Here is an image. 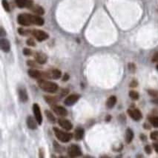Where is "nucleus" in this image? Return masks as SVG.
<instances>
[{"label":"nucleus","instance_id":"nucleus-7","mask_svg":"<svg viewBox=\"0 0 158 158\" xmlns=\"http://www.w3.org/2000/svg\"><path fill=\"white\" fill-rule=\"evenodd\" d=\"M61 75V71L58 69H52L51 71H47V72H44V77H48V78L54 79V80H57V79L60 78Z\"/></svg>","mask_w":158,"mask_h":158},{"label":"nucleus","instance_id":"nucleus-13","mask_svg":"<svg viewBox=\"0 0 158 158\" xmlns=\"http://www.w3.org/2000/svg\"><path fill=\"white\" fill-rule=\"evenodd\" d=\"M0 46H1L2 50L4 51V52L8 53L10 51V43H9L8 40H6V39H1V41H0Z\"/></svg>","mask_w":158,"mask_h":158},{"label":"nucleus","instance_id":"nucleus-29","mask_svg":"<svg viewBox=\"0 0 158 158\" xmlns=\"http://www.w3.org/2000/svg\"><path fill=\"white\" fill-rule=\"evenodd\" d=\"M27 65L30 66H33V67H36V62L34 61H27Z\"/></svg>","mask_w":158,"mask_h":158},{"label":"nucleus","instance_id":"nucleus-10","mask_svg":"<svg viewBox=\"0 0 158 158\" xmlns=\"http://www.w3.org/2000/svg\"><path fill=\"white\" fill-rule=\"evenodd\" d=\"M51 108H52V110L54 111V113H56L58 116L65 117V116L68 114L67 110H66L65 108L62 107V106H56V104H54L52 105Z\"/></svg>","mask_w":158,"mask_h":158},{"label":"nucleus","instance_id":"nucleus-11","mask_svg":"<svg viewBox=\"0 0 158 158\" xmlns=\"http://www.w3.org/2000/svg\"><path fill=\"white\" fill-rule=\"evenodd\" d=\"M58 124L62 128L66 130V131H69V130L72 129L73 125L70 122L69 120H66V119H59L58 120Z\"/></svg>","mask_w":158,"mask_h":158},{"label":"nucleus","instance_id":"nucleus-30","mask_svg":"<svg viewBox=\"0 0 158 158\" xmlns=\"http://www.w3.org/2000/svg\"><path fill=\"white\" fill-rule=\"evenodd\" d=\"M145 150L148 154H150L152 152V149H151V147L149 146H146V148H145Z\"/></svg>","mask_w":158,"mask_h":158},{"label":"nucleus","instance_id":"nucleus-5","mask_svg":"<svg viewBox=\"0 0 158 158\" xmlns=\"http://www.w3.org/2000/svg\"><path fill=\"white\" fill-rule=\"evenodd\" d=\"M68 154L70 157H79L82 154V152L80 148L77 145H71L68 148Z\"/></svg>","mask_w":158,"mask_h":158},{"label":"nucleus","instance_id":"nucleus-6","mask_svg":"<svg viewBox=\"0 0 158 158\" xmlns=\"http://www.w3.org/2000/svg\"><path fill=\"white\" fill-rule=\"evenodd\" d=\"M33 111H34V117L36 120L37 123L39 125H41L43 123V117H42L41 110H40V108L38 104H34V106H33Z\"/></svg>","mask_w":158,"mask_h":158},{"label":"nucleus","instance_id":"nucleus-25","mask_svg":"<svg viewBox=\"0 0 158 158\" xmlns=\"http://www.w3.org/2000/svg\"><path fill=\"white\" fill-rule=\"evenodd\" d=\"M2 5H3V8L5 10H6L7 12H10V6H9V4L8 2V1L7 0H2Z\"/></svg>","mask_w":158,"mask_h":158},{"label":"nucleus","instance_id":"nucleus-28","mask_svg":"<svg viewBox=\"0 0 158 158\" xmlns=\"http://www.w3.org/2000/svg\"><path fill=\"white\" fill-rule=\"evenodd\" d=\"M27 44L28 45H30V46H34V45H35L34 41L32 40V39H29V40H27Z\"/></svg>","mask_w":158,"mask_h":158},{"label":"nucleus","instance_id":"nucleus-2","mask_svg":"<svg viewBox=\"0 0 158 158\" xmlns=\"http://www.w3.org/2000/svg\"><path fill=\"white\" fill-rule=\"evenodd\" d=\"M38 85L40 89L48 93H54L58 89L57 84H56L55 82L47 81L43 79H40L38 80Z\"/></svg>","mask_w":158,"mask_h":158},{"label":"nucleus","instance_id":"nucleus-19","mask_svg":"<svg viewBox=\"0 0 158 158\" xmlns=\"http://www.w3.org/2000/svg\"><path fill=\"white\" fill-rule=\"evenodd\" d=\"M19 96L20 100H21L22 102H26L27 99H28L27 91L23 89H21L19 90Z\"/></svg>","mask_w":158,"mask_h":158},{"label":"nucleus","instance_id":"nucleus-8","mask_svg":"<svg viewBox=\"0 0 158 158\" xmlns=\"http://www.w3.org/2000/svg\"><path fill=\"white\" fill-rule=\"evenodd\" d=\"M128 113L129 114L131 118L133 119L135 121H139L142 119V113L137 108H132V109H128Z\"/></svg>","mask_w":158,"mask_h":158},{"label":"nucleus","instance_id":"nucleus-26","mask_svg":"<svg viewBox=\"0 0 158 158\" xmlns=\"http://www.w3.org/2000/svg\"><path fill=\"white\" fill-rule=\"evenodd\" d=\"M151 138L154 140H157L158 139V131H154L151 134Z\"/></svg>","mask_w":158,"mask_h":158},{"label":"nucleus","instance_id":"nucleus-17","mask_svg":"<svg viewBox=\"0 0 158 158\" xmlns=\"http://www.w3.org/2000/svg\"><path fill=\"white\" fill-rule=\"evenodd\" d=\"M33 12L35 13L36 14H38V15H43L44 13H45V10L44 9L42 8V7L39 6V5H33L32 7L30 8Z\"/></svg>","mask_w":158,"mask_h":158},{"label":"nucleus","instance_id":"nucleus-9","mask_svg":"<svg viewBox=\"0 0 158 158\" xmlns=\"http://www.w3.org/2000/svg\"><path fill=\"white\" fill-rule=\"evenodd\" d=\"M16 5L20 8H31L34 5L32 0H15Z\"/></svg>","mask_w":158,"mask_h":158},{"label":"nucleus","instance_id":"nucleus-1","mask_svg":"<svg viewBox=\"0 0 158 158\" xmlns=\"http://www.w3.org/2000/svg\"><path fill=\"white\" fill-rule=\"evenodd\" d=\"M17 22L19 25L23 26H29L31 25L42 26L45 23V20L41 16L29 14H19L17 17Z\"/></svg>","mask_w":158,"mask_h":158},{"label":"nucleus","instance_id":"nucleus-21","mask_svg":"<svg viewBox=\"0 0 158 158\" xmlns=\"http://www.w3.org/2000/svg\"><path fill=\"white\" fill-rule=\"evenodd\" d=\"M84 137V130L82 128H78L75 131V138L77 140H80Z\"/></svg>","mask_w":158,"mask_h":158},{"label":"nucleus","instance_id":"nucleus-12","mask_svg":"<svg viewBox=\"0 0 158 158\" xmlns=\"http://www.w3.org/2000/svg\"><path fill=\"white\" fill-rule=\"evenodd\" d=\"M79 99H80V95L71 94L65 99V101H64V103L66 106H72V105L76 103L77 101L79 100Z\"/></svg>","mask_w":158,"mask_h":158},{"label":"nucleus","instance_id":"nucleus-15","mask_svg":"<svg viewBox=\"0 0 158 158\" xmlns=\"http://www.w3.org/2000/svg\"><path fill=\"white\" fill-rule=\"evenodd\" d=\"M35 60L39 64L43 65L47 62V56L43 53H36V55H35Z\"/></svg>","mask_w":158,"mask_h":158},{"label":"nucleus","instance_id":"nucleus-34","mask_svg":"<svg viewBox=\"0 0 158 158\" xmlns=\"http://www.w3.org/2000/svg\"><path fill=\"white\" fill-rule=\"evenodd\" d=\"M157 70H158V65H157Z\"/></svg>","mask_w":158,"mask_h":158},{"label":"nucleus","instance_id":"nucleus-33","mask_svg":"<svg viewBox=\"0 0 158 158\" xmlns=\"http://www.w3.org/2000/svg\"><path fill=\"white\" fill-rule=\"evenodd\" d=\"M152 102H154V103H155V104H157V105H158V98H157V99H154V100L152 101Z\"/></svg>","mask_w":158,"mask_h":158},{"label":"nucleus","instance_id":"nucleus-20","mask_svg":"<svg viewBox=\"0 0 158 158\" xmlns=\"http://www.w3.org/2000/svg\"><path fill=\"white\" fill-rule=\"evenodd\" d=\"M134 138V132L131 129L128 128L126 132V140L128 143H130Z\"/></svg>","mask_w":158,"mask_h":158},{"label":"nucleus","instance_id":"nucleus-24","mask_svg":"<svg viewBox=\"0 0 158 158\" xmlns=\"http://www.w3.org/2000/svg\"><path fill=\"white\" fill-rule=\"evenodd\" d=\"M129 97H131L132 100H137L139 99V94L137 92V91H131L129 92Z\"/></svg>","mask_w":158,"mask_h":158},{"label":"nucleus","instance_id":"nucleus-32","mask_svg":"<svg viewBox=\"0 0 158 158\" xmlns=\"http://www.w3.org/2000/svg\"><path fill=\"white\" fill-rule=\"evenodd\" d=\"M69 74H68V73H65V74L64 75V77H63V81H64V82L67 81V80H69Z\"/></svg>","mask_w":158,"mask_h":158},{"label":"nucleus","instance_id":"nucleus-18","mask_svg":"<svg viewBox=\"0 0 158 158\" xmlns=\"http://www.w3.org/2000/svg\"><path fill=\"white\" fill-rule=\"evenodd\" d=\"M116 102H117V97L115 96H111L108 99L107 102H106V106L108 108H112L114 107Z\"/></svg>","mask_w":158,"mask_h":158},{"label":"nucleus","instance_id":"nucleus-23","mask_svg":"<svg viewBox=\"0 0 158 158\" xmlns=\"http://www.w3.org/2000/svg\"><path fill=\"white\" fill-rule=\"evenodd\" d=\"M45 115H46V117H47V118L49 120L51 121V122H52V123H54L55 122V120H56V119H55V117H54V115H53V114L51 113V111H45Z\"/></svg>","mask_w":158,"mask_h":158},{"label":"nucleus","instance_id":"nucleus-27","mask_svg":"<svg viewBox=\"0 0 158 158\" xmlns=\"http://www.w3.org/2000/svg\"><path fill=\"white\" fill-rule=\"evenodd\" d=\"M23 54L25 55H31L32 54V51L30 50V49L25 48L23 50Z\"/></svg>","mask_w":158,"mask_h":158},{"label":"nucleus","instance_id":"nucleus-3","mask_svg":"<svg viewBox=\"0 0 158 158\" xmlns=\"http://www.w3.org/2000/svg\"><path fill=\"white\" fill-rule=\"evenodd\" d=\"M54 131L55 135H56V138H57L59 140L61 141V142H62V143L69 142L70 139H71V137H72L71 134L62 131V130H60L57 128H54Z\"/></svg>","mask_w":158,"mask_h":158},{"label":"nucleus","instance_id":"nucleus-4","mask_svg":"<svg viewBox=\"0 0 158 158\" xmlns=\"http://www.w3.org/2000/svg\"><path fill=\"white\" fill-rule=\"evenodd\" d=\"M31 34L39 42L45 41L48 38V34L45 31L41 30H33L31 31Z\"/></svg>","mask_w":158,"mask_h":158},{"label":"nucleus","instance_id":"nucleus-14","mask_svg":"<svg viewBox=\"0 0 158 158\" xmlns=\"http://www.w3.org/2000/svg\"><path fill=\"white\" fill-rule=\"evenodd\" d=\"M27 73H28L29 76L34 79H40L44 77V73L36 69H30Z\"/></svg>","mask_w":158,"mask_h":158},{"label":"nucleus","instance_id":"nucleus-31","mask_svg":"<svg viewBox=\"0 0 158 158\" xmlns=\"http://www.w3.org/2000/svg\"><path fill=\"white\" fill-rule=\"evenodd\" d=\"M154 150L156 151V152H157L158 153V142L157 143H154Z\"/></svg>","mask_w":158,"mask_h":158},{"label":"nucleus","instance_id":"nucleus-16","mask_svg":"<svg viewBox=\"0 0 158 158\" xmlns=\"http://www.w3.org/2000/svg\"><path fill=\"white\" fill-rule=\"evenodd\" d=\"M36 119L33 118L31 116H29V117H27V127H28L30 129H32V130H34V129H36V128H37V125H36Z\"/></svg>","mask_w":158,"mask_h":158},{"label":"nucleus","instance_id":"nucleus-22","mask_svg":"<svg viewBox=\"0 0 158 158\" xmlns=\"http://www.w3.org/2000/svg\"><path fill=\"white\" fill-rule=\"evenodd\" d=\"M149 121H150L151 124H152L154 127L158 128V117H150Z\"/></svg>","mask_w":158,"mask_h":158}]
</instances>
